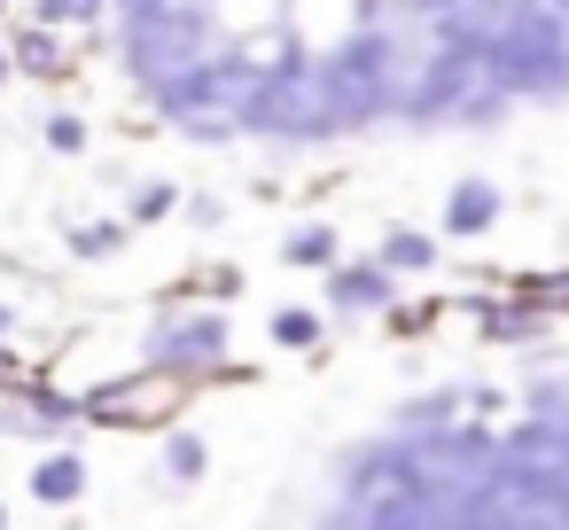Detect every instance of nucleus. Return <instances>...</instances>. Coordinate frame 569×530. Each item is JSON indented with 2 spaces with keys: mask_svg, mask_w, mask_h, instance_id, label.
Masks as SVG:
<instances>
[{
  "mask_svg": "<svg viewBox=\"0 0 569 530\" xmlns=\"http://www.w3.org/2000/svg\"><path fill=\"white\" fill-rule=\"evenodd\" d=\"M491 211H499V196H491L483 180H460L452 203H445V227H452V234H476V227H491Z\"/></svg>",
  "mask_w": 569,
  "mask_h": 530,
  "instance_id": "1",
  "label": "nucleus"
},
{
  "mask_svg": "<svg viewBox=\"0 0 569 530\" xmlns=\"http://www.w3.org/2000/svg\"><path fill=\"white\" fill-rule=\"evenodd\" d=\"M9 56H17L24 71H63V48H56V32H24Z\"/></svg>",
  "mask_w": 569,
  "mask_h": 530,
  "instance_id": "2",
  "label": "nucleus"
},
{
  "mask_svg": "<svg viewBox=\"0 0 569 530\" xmlns=\"http://www.w3.org/2000/svg\"><path fill=\"white\" fill-rule=\"evenodd\" d=\"M382 266L421 273V266H429V234H382Z\"/></svg>",
  "mask_w": 569,
  "mask_h": 530,
  "instance_id": "3",
  "label": "nucleus"
},
{
  "mask_svg": "<svg viewBox=\"0 0 569 530\" xmlns=\"http://www.w3.org/2000/svg\"><path fill=\"white\" fill-rule=\"evenodd\" d=\"M382 297H390V273H367V266H359V273L336 281V304H382Z\"/></svg>",
  "mask_w": 569,
  "mask_h": 530,
  "instance_id": "4",
  "label": "nucleus"
},
{
  "mask_svg": "<svg viewBox=\"0 0 569 530\" xmlns=\"http://www.w3.org/2000/svg\"><path fill=\"white\" fill-rule=\"evenodd\" d=\"M289 258H297V266H328V258H336V234H328V227H297V234H289Z\"/></svg>",
  "mask_w": 569,
  "mask_h": 530,
  "instance_id": "5",
  "label": "nucleus"
},
{
  "mask_svg": "<svg viewBox=\"0 0 569 530\" xmlns=\"http://www.w3.org/2000/svg\"><path fill=\"white\" fill-rule=\"evenodd\" d=\"M118 242H126V227H110V219H102V227H71V250H79V258H110Z\"/></svg>",
  "mask_w": 569,
  "mask_h": 530,
  "instance_id": "6",
  "label": "nucleus"
},
{
  "mask_svg": "<svg viewBox=\"0 0 569 530\" xmlns=\"http://www.w3.org/2000/svg\"><path fill=\"white\" fill-rule=\"evenodd\" d=\"M164 211H172V188H164V180L133 188V219H164Z\"/></svg>",
  "mask_w": 569,
  "mask_h": 530,
  "instance_id": "7",
  "label": "nucleus"
},
{
  "mask_svg": "<svg viewBox=\"0 0 569 530\" xmlns=\"http://www.w3.org/2000/svg\"><path fill=\"white\" fill-rule=\"evenodd\" d=\"M40 491H48V499L79 491V460H48V468H40Z\"/></svg>",
  "mask_w": 569,
  "mask_h": 530,
  "instance_id": "8",
  "label": "nucleus"
},
{
  "mask_svg": "<svg viewBox=\"0 0 569 530\" xmlns=\"http://www.w3.org/2000/svg\"><path fill=\"white\" fill-rule=\"evenodd\" d=\"M48 141H56L63 157H79V149H87V126H79V118H48Z\"/></svg>",
  "mask_w": 569,
  "mask_h": 530,
  "instance_id": "9",
  "label": "nucleus"
},
{
  "mask_svg": "<svg viewBox=\"0 0 569 530\" xmlns=\"http://www.w3.org/2000/svg\"><path fill=\"white\" fill-rule=\"evenodd\" d=\"M273 336H281V343H312V336H320V320H312V312H281V320H273Z\"/></svg>",
  "mask_w": 569,
  "mask_h": 530,
  "instance_id": "10",
  "label": "nucleus"
},
{
  "mask_svg": "<svg viewBox=\"0 0 569 530\" xmlns=\"http://www.w3.org/2000/svg\"><path fill=\"white\" fill-rule=\"evenodd\" d=\"M40 9H48V24H71V17H94L102 0H40Z\"/></svg>",
  "mask_w": 569,
  "mask_h": 530,
  "instance_id": "11",
  "label": "nucleus"
},
{
  "mask_svg": "<svg viewBox=\"0 0 569 530\" xmlns=\"http://www.w3.org/2000/svg\"><path fill=\"white\" fill-rule=\"evenodd\" d=\"M9 71H17V56H9V48H0V79H9Z\"/></svg>",
  "mask_w": 569,
  "mask_h": 530,
  "instance_id": "12",
  "label": "nucleus"
},
{
  "mask_svg": "<svg viewBox=\"0 0 569 530\" xmlns=\"http://www.w3.org/2000/svg\"><path fill=\"white\" fill-rule=\"evenodd\" d=\"M0 328H9V312H0Z\"/></svg>",
  "mask_w": 569,
  "mask_h": 530,
  "instance_id": "13",
  "label": "nucleus"
}]
</instances>
